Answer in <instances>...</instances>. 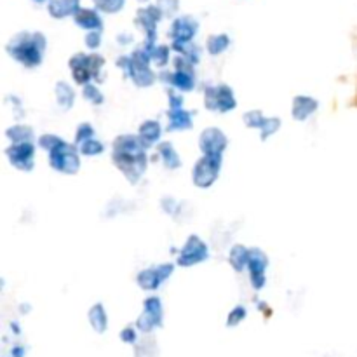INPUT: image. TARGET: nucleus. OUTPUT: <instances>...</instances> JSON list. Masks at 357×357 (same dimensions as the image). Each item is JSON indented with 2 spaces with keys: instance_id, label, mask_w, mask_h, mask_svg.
<instances>
[{
  "instance_id": "39",
  "label": "nucleus",
  "mask_w": 357,
  "mask_h": 357,
  "mask_svg": "<svg viewBox=\"0 0 357 357\" xmlns=\"http://www.w3.org/2000/svg\"><path fill=\"white\" fill-rule=\"evenodd\" d=\"M120 340H122L124 343H134L136 342V331H134L133 328H124L122 331H120Z\"/></svg>"
},
{
  "instance_id": "41",
  "label": "nucleus",
  "mask_w": 357,
  "mask_h": 357,
  "mask_svg": "<svg viewBox=\"0 0 357 357\" xmlns=\"http://www.w3.org/2000/svg\"><path fill=\"white\" fill-rule=\"evenodd\" d=\"M35 2H39V4H42V2H46V0H35Z\"/></svg>"
},
{
  "instance_id": "31",
  "label": "nucleus",
  "mask_w": 357,
  "mask_h": 357,
  "mask_svg": "<svg viewBox=\"0 0 357 357\" xmlns=\"http://www.w3.org/2000/svg\"><path fill=\"white\" fill-rule=\"evenodd\" d=\"M244 124L248 127H257V129L262 131V127L265 126V120H267V117H264V113L260 112V110H251V112L244 113Z\"/></svg>"
},
{
  "instance_id": "2",
  "label": "nucleus",
  "mask_w": 357,
  "mask_h": 357,
  "mask_svg": "<svg viewBox=\"0 0 357 357\" xmlns=\"http://www.w3.org/2000/svg\"><path fill=\"white\" fill-rule=\"evenodd\" d=\"M44 51H46V37L40 32H19L8 44V53L11 58L26 68H35L42 63Z\"/></svg>"
},
{
  "instance_id": "40",
  "label": "nucleus",
  "mask_w": 357,
  "mask_h": 357,
  "mask_svg": "<svg viewBox=\"0 0 357 357\" xmlns=\"http://www.w3.org/2000/svg\"><path fill=\"white\" fill-rule=\"evenodd\" d=\"M12 357H25V349L21 345H16L12 349Z\"/></svg>"
},
{
  "instance_id": "35",
  "label": "nucleus",
  "mask_w": 357,
  "mask_h": 357,
  "mask_svg": "<svg viewBox=\"0 0 357 357\" xmlns=\"http://www.w3.org/2000/svg\"><path fill=\"white\" fill-rule=\"evenodd\" d=\"M156 6L164 16H173L180 8V0H157Z\"/></svg>"
},
{
  "instance_id": "25",
  "label": "nucleus",
  "mask_w": 357,
  "mask_h": 357,
  "mask_svg": "<svg viewBox=\"0 0 357 357\" xmlns=\"http://www.w3.org/2000/svg\"><path fill=\"white\" fill-rule=\"evenodd\" d=\"M157 152H159L161 159L164 161L166 167H170V170H176V167L181 166L180 157H178V154L174 152L173 145H171V143H166V141H164V143L159 145Z\"/></svg>"
},
{
  "instance_id": "4",
  "label": "nucleus",
  "mask_w": 357,
  "mask_h": 357,
  "mask_svg": "<svg viewBox=\"0 0 357 357\" xmlns=\"http://www.w3.org/2000/svg\"><path fill=\"white\" fill-rule=\"evenodd\" d=\"M105 66V58L100 55H75L70 60V68H72L73 80L80 86L91 84V79L100 82L103 79L101 72Z\"/></svg>"
},
{
  "instance_id": "24",
  "label": "nucleus",
  "mask_w": 357,
  "mask_h": 357,
  "mask_svg": "<svg viewBox=\"0 0 357 357\" xmlns=\"http://www.w3.org/2000/svg\"><path fill=\"white\" fill-rule=\"evenodd\" d=\"M6 136L15 143H30L33 138V129L28 126H23V124H16L6 131Z\"/></svg>"
},
{
  "instance_id": "13",
  "label": "nucleus",
  "mask_w": 357,
  "mask_h": 357,
  "mask_svg": "<svg viewBox=\"0 0 357 357\" xmlns=\"http://www.w3.org/2000/svg\"><path fill=\"white\" fill-rule=\"evenodd\" d=\"M173 271V264H164L157 265V267L145 268V271H141L140 274H138L136 282L141 289H145V291H154V289L159 288L166 279H170Z\"/></svg>"
},
{
  "instance_id": "37",
  "label": "nucleus",
  "mask_w": 357,
  "mask_h": 357,
  "mask_svg": "<svg viewBox=\"0 0 357 357\" xmlns=\"http://www.w3.org/2000/svg\"><path fill=\"white\" fill-rule=\"evenodd\" d=\"M60 141H62V138L60 136H55V134H44V136L39 138V147L44 148V150L51 152L56 145L60 143Z\"/></svg>"
},
{
  "instance_id": "7",
  "label": "nucleus",
  "mask_w": 357,
  "mask_h": 357,
  "mask_svg": "<svg viewBox=\"0 0 357 357\" xmlns=\"http://www.w3.org/2000/svg\"><path fill=\"white\" fill-rule=\"evenodd\" d=\"M204 105L213 112H230L237 107V101H235L234 91L225 84H220V86L208 87L204 93Z\"/></svg>"
},
{
  "instance_id": "36",
  "label": "nucleus",
  "mask_w": 357,
  "mask_h": 357,
  "mask_svg": "<svg viewBox=\"0 0 357 357\" xmlns=\"http://www.w3.org/2000/svg\"><path fill=\"white\" fill-rule=\"evenodd\" d=\"M279 127H281V120L275 119V117H267V120H265V126L262 127V140H267V138H271L272 134L279 129Z\"/></svg>"
},
{
  "instance_id": "5",
  "label": "nucleus",
  "mask_w": 357,
  "mask_h": 357,
  "mask_svg": "<svg viewBox=\"0 0 357 357\" xmlns=\"http://www.w3.org/2000/svg\"><path fill=\"white\" fill-rule=\"evenodd\" d=\"M51 167L63 174H75L80 170V157L75 145L66 141H60L53 150L49 152Z\"/></svg>"
},
{
  "instance_id": "9",
  "label": "nucleus",
  "mask_w": 357,
  "mask_h": 357,
  "mask_svg": "<svg viewBox=\"0 0 357 357\" xmlns=\"http://www.w3.org/2000/svg\"><path fill=\"white\" fill-rule=\"evenodd\" d=\"M174 72L164 75V79L174 87V89L181 91V93H187L192 91L195 86V77H194V65L188 62L183 56H178L174 60Z\"/></svg>"
},
{
  "instance_id": "15",
  "label": "nucleus",
  "mask_w": 357,
  "mask_h": 357,
  "mask_svg": "<svg viewBox=\"0 0 357 357\" xmlns=\"http://www.w3.org/2000/svg\"><path fill=\"white\" fill-rule=\"evenodd\" d=\"M163 12L157 6H148V8H143L138 11L136 15V25L141 26L147 33V44H152L156 46V39H157V23L163 19Z\"/></svg>"
},
{
  "instance_id": "28",
  "label": "nucleus",
  "mask_w": 357,
  "mask_h": 357,
  "mask_svg": "<svg viewBox=\"0 0 357 357\" xmlns=\"http://www.w3.org/2000/svg\"><path fill=\"white\" fill-rule=\"evenodd\" d=\"M228 46H230V39H228V35H225V33L211 35L206 42L208 51H210V55H213V56L221 55V53H223Z\"/></svg>"
},
{
  "instance_id": "23",
  "label": "nucleus",
  "mask_w": 357,
  "mask_h": 357,
  "mask_svg": "<svg viewBox=\"0 0 357 357\" xmlns=\"http://www.w3.org/2000/svg\"><path fill=\"white\" fill-rule=\"evenodd\" d=\"M89 322L96 333H105L109 328V318H107L105 307L101 303L93 305L89 311Z\"/></svg>"
},
{
  "instance_id": "29",
  "label": "nucleus",
  "mask_w": 357,
  "mask_h": 357,
  "mask_svg": "<svg viewBox=\"0 0 357 357\" xmlns=\"http://www.w3.org/2000/svg\"><path fill=\"white\" fill-rule=\"evenodd\" d=\"M105 150V147H103V143H101L100 140H96V138H91V140L84 141V143L79 145V152L80 154H84V156H100L101 152Z\"/></svg>"
},
{
  "instance_id": "34",
  "label": "nucleus",
  "mask_w": 357,
  "mask_h": 357,
  "mask_svg": "<svg viewBox=\"0 0 357 357\" xmlns=\"http://www.w3.org/2000/svg\"><path fill=\"white\" fill-rule=\"evenodd\" d=\"M91 138H94L93 126H91V124H87V122L80 124L79 129H77V133H75V145H77V147H79L80 143H84V141L91 140Z\"/></svg>"
},
{
  "instance_id": "10",
  "label": "nucleus",
  "mask_w": 357,
  "mask_h": 357,
  "mask_svg": "<svg viewBox=\"0 0 357 357\" xmlns=\"http://www.w3.org/2000/svg\"><path fill=\"white\" fill-rule=\"evenodd\" d=\"M167 117H170L167 131L190 129L192 122H194V113L183 109V96L173 93V91L170 93V110H167Z\"/></svg>"
},
{
  "instance_id": "3",
  "label": "nucleus",
  "mask_w": 357,
  "mask_h": 357,
  "mask_svg": "<svg viewBox=\"0 0 357 357\" xmlns=\"http://www.w3.org/2000/svg\"><path fill=\"white\" fill-rule=\"evenodd\" d=\"M150 53L147 47H140L131 56L119 58L117 65L124 70L127 77L134 80V84L140 87H148L156 82V75L150 70Z\"/></svg>"
},
{
  "instance_id": "42",
  "label": "nucleus",
  "mask_w": 357,
  "mask_h": 357,
  "mask_svg": "<svg viewBox=\"0 0 357 357\" xmlns=\"http://www.w3.org/2000/svg\"><path fill=\"white\" fill-rule=\"evenodd\" d=\"M140 2H147V0H140Z\"/></svg>"
},
{
  "instance_id": "20",
  "label": "nucleus",
  "mask_w": 357,
  "mask_h": 357,
  "mask_svg": "<svg viewBox=\"0 0 357 357\" xmlns=\"http://www.w3.org/2000/svg\"><path fill=\"white\" fill-rule=\"evenodd\" d=\"M161 134H163V127H161V124L157 120H145L140 126V129H138V138H140V141L147 148L159 143Z\"/></svg>"
},
{
  "instance_id": "26",
  "label": "nucleus",
  "mask_w": 357,
  "mask_h": 357,
  "mask_svg": "<svg viewBox=\"0 0 357 357\" xmlns=\"http://www.w3.org/2000/svg\"><path fill=\"white\" fill-rule=\"evenodd\" d=\"M73 100H75V94L73 89L66 82H58L56 84V101L62 109H70L73 105Z\"/></svg>"
},
{
  "instance_id": "17",
  "label": "nucleus",
  "mask_w": 357,
  "mask_h": 357,
  "mask_svg": "<svg viewBox=\"0 0 357 357\" xmlns=\"http://www.w3.org/2000/svg\"><path fill=\"white\" fill-rule=\"evenodd\" d=\"M199 30V23L192 16H181L176 18L171 25V39L173 44H190Z\"/></svg>"
},
{
  "instance_id": "12",
  "label": "nucleus",
  "mask_w": 357,
  "mask_h": 357,
  "mask_svg": "<svg viewBox=\"0 0 357 357\" xmlns=\"http://www.w3.org/2000/svg\"><path fill=\"white\" fill-rule=\"evenodd\" d=\"M227 136H225L223 131H220L218 127H208V129L202 131L201 140H199V147L204 156L210 157H221L223 156V150L227 148Z\"/></svg>"
},
{
  "instance_id": "33",
  "label": "nucleus",
  "mask_w": 357,
  "mask_h": 357,
  "mask_svg": "<svg viewBox=\"0 0 357 357\" xmlns=\"http://www.w3.org/2000/svg\"><path fill=\"white\" fill-rule=\"evenodd\" d=\"M246 315H248V311H246V307H242V305H237V307L232 309L230 314H228L227 326L234 328V326L241 324V322L246 319Z\"/></svg>"
},
{
  "instance_id": "21",
  "label": "nucleus",
  "mask_w": 357,
  "mask_h": 357,
  "mask_svg": "<svg viewBox=\"0 0 357 357\" xmlns=\"http://www.w3.org/2000/svg\"><path fill=\"white\" fill-rule=\"evenodd\" d=\"M77 25L84 30H91V32H101L103 28V21H101L100 15L93 9H80L75 16H73Z\"/></svg>"
},
{
  "instance_id": "14",
  "label": "nucleus",
  "mask_w": 357,
  "mask_h": 357,
  "mask_svg": "<svg viewBox=\"0 0 357 357\" xmlns=\"http://www.w3.org/2000/svg\"><path fill=\"white\" fill-rule=\"evenodd\" d=\"M9 163L19 171L33 170V157H35V147L30 143H15L6 150Z\"/></svg>"
},
{
  "instance_id": "8",
  "label": "nucleus",
  "mask_w": 357,
  "mask_h": 357,
  "mask_svg": "<svg viewBox=\"0 0 357 357\" xmlns=\"http://www.w3.org/2000/svg\"><path fill=\"white\" fill-rule=\"evenodd\" d=\"M210 258V249L206 242L197 235H190L178 255V265L180 267H192V265L202 264Z\"/></svg>"
},
{
  "instance_id": "32",
  "label": "nucleus",
  "mask_w": 357,
  "mask_h": 357,
  "mask_svg": "<svg viewBox=\"0 0 357 357\" xmlns=\"http://www.w3.org/2000/svg\"><path fill=\"white\" fill-rule=\"evenodd\" d=\"M82 93L84 98L89 100L93 105H101V103H103V94H101V91L98 89V86H94V84H86Z\"/></svg>"
},
{
  "instance_id": "38",
  "label": "nucleus",
  "mask_w": 357,
  "mask_h": 357,
  "mask_svg": "<svg viewBox=\"0 0 357 357\" xmlns=\"http://www.w3.org/2000/svg\"><path fill=\"white\" fill-rule=\"evenodd\" d=\"M101 44V33L100 32H89L86 35V46L89 49H98Z\"/></svg>"
},
{
  "instance_id": "22",
  "label": "nucleus",
  "mask_w": 357,
  "mask_h": 357,
  "mask_svg": "<svg viewBox=\"0 0 357 357\" xmlns=\"http://www.w3.org/2000/svg\"><path fill=\"white\" fill-rule=\"evenodd\" d=\"M249 255H251V249L244 248L242 244H235L234 248L230 249V257H228L232 268L237 272H242L244 268H248Z\"/></svg>"
},
{
  "instance_id": "18",
  "label": "nucleus",
  "mask_w": 357,
  "mask_h": 357,
  "mask_svg": "<svg viewBox=\"0 0 357 357\" xmlns=\"http://www.w3.org/2000/svg\"><path fill=\"white\" fill-rule=\"evenodd\" d=\"M319 101L312 96H296L293 100L291 116L296 120H307L318 110Z\"/></svg>"
},
{
  "instance_id": "11",
  "label": "nucleus",
  "mask_w": 357,
  "mask_h": 357,
  "mask_svg": "<svg viewBox=\"0 0 357 357\" xmlns=\"http://www.w3.org/2000/svg\"><path fill=\"white\" fill-rule=\"evenodd\" d=\"M163 303H161L157 296H150V298L145 300L143 312L138 318L136 328L141 333H150L163 324Z\"/></svg>"
},
{
  "instance_id": "30",
  "label": "nucleus",
  "mask_w": 357,
  "mask_h": 357,
  "mask_svg": "<svg viewBox=\"0 0 357 357\" xmlns=\"http://www.w3.org/2000/svg\"><path fill=\"white\" fill-rule=\"evenodd\" d=\"M93 2L100 11L109 12V15L119 12L124 8V4H126V0H93Z\"/></svg>"
},
{
  "instance_id": "6",
  "label": "nucleus",
  "mask_w": 357,
  "mask_h": 357,
  "mask_svg": "<svg viewBox=\"0 0 357 357\" xmlns=\"http://www.w3.org/2000/svg\"><path fill=\"white\" fill-rule=\"evenodd\" d=\"M221 170V157L202 156L192 170V180L199 188H210Z\"/></svg>"
},
{
  "instance_id": "16",
  "label": "nucleus",
  "mask_w": 357,
  "mask_h": 357,
  "mask_svg": "<svg viewBox=\"0 0 357 357\" xmlns=\"http://www.w3.org/2000/svg\"><path fill=\"white\" fill-rule=\"evenodd\" d=\"M267 257L260 249H251V255H249L248 262V271H249V281H251L253 288L260 291L265 286V271H267Z\"/></svg>"
},
{
  "instance_id": "27",
  "label": "nucleus",
  "mask_w": 357,
  "mask_h": 357,
  "mask_svg": "<svg viewBox=\"0 0 357 357\" xmlns=\"http://www.w3.org/2000/svg\"><path fill=\"white\" fill-rule=\"evenodd\" d=\"M150 53V60L156 63L157 66H166L170 62V47L167 46H152V44H143Z\"/></svg>"
},
{
  "instance_id": "19",
  "label": "nucleus",
  "mask_w": 357,
  "mask_h": 357,
  "mask_svg": "<svg viewBox=\"0 0 357 357\" xmlns=\"http://www.w3.org/2000/svg\"><path fill=\"white\" fill-rule=\"evenodd\" d=\"M47 11L56 19L75 16L80 11V0H51Z\"/></svg>"
},
{
  "instance_id": "1",
  "label": "nucleus",
  "mask_w": 357,
  "mask_h": 357,
  "mask_svg": "<svg viewBox=\"0 0 357 357\" xmlns=\"http://www.w3.org/2000/svg\"><path fill=\"white\" fill-rule=\"evenodd\" d=\"M145 148L147 147L134 134H122L113 141V163L131 183H136L147 170L148 159Z\"/></svg>"
}]
</instances>
